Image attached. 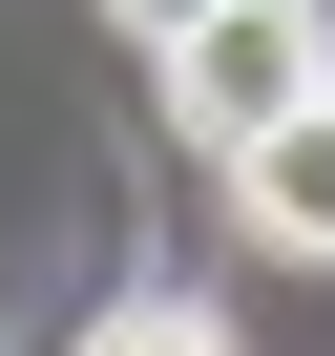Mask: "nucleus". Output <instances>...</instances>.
Returning <instances> with one entry per match:
<instances>
[{"label":"nucleus","instance_id":"20e7f679","mask_svg":"<svg viewBox=\"0 0 335 356\" xmlns=\"http://www.w3.org/2000/svg\"><path fill=\"white\" fill-rule=\"evenodd\" d=\"M105 22H126V42L168 63V42H189V22H231V0H105Z\"/></svg>","mask_w":335,"mask_h":356},{"label":"nucleus","instance_id":"7ed1b4c3","mask_svg":"<svg viewBox=\"0 0 335 356\" xmlns=\"http://www.w3.org/2000/svg\"><path fill=\"white\" fill-rule=\"evenodd\" d=\"M84 356H231V314H189V293H126V314H84Z\"/></svg>","mask_w":335,"mask_h":356},{"label":"nucleus","instance_id":"f03ea898","mask_svg":"<svg viewBox=\"0 0 335 356\" xmlns=\"http://www.w3.org/2000/svg\"><path fill=\"white\" fill-rule=\"evenodd\" d=\"M231 231L293 252V273H335V105H293L272 147H231Z\"/></svg>","mask_w":335,"mask_h":356},{"label":"nucleus","instance_id":"f257e3e1","mask_svg":"<svg viewBox=\"0 0 335 356\" xmlns=\"http://www.w3.org/2000/svg\"><path fill=\"white\" fill-rule=\"evenodd\" d=\"M293 105H335V0H231V22L168 42V126H189L210 168H231V147H272Z\"/></svg>","mask_w":335,"mask_h":356}]
</instances>
